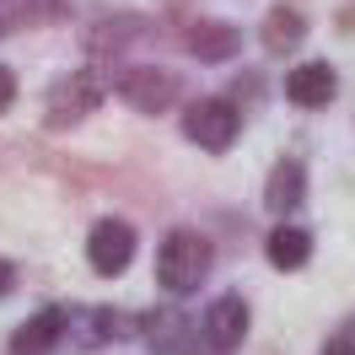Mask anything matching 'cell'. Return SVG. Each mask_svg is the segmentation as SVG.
Listing matches in <instances>:
<instances>
[{"label": "cell", "mask_w": 355, "mask_h": 355, "mask_svg": "<svg viewBox=\"0 0 355 355\" xmlns=\"http://www.w3.org/2000/svg\"><path fill=\"white\" fill-rule=\"evenodd\" d=\"M87 259L97 275H124L135 259V232L124 221H97L87 237Z\"/></svg>", "instance_id": "277c9868"}, {"label": "cell", "mask_w": 355, "mask_h": 355, "mask_svg": "<svg viewBox=\"0 0 355 355\" xmlns=\"http://www.w3.org/2000/svg\"><path fill=\"white\" fill-rule=\"evenodd\" d=\"M205 275H210V243L200 232H173L156 253V280L173 296H189V291H200Z\"/></svg>", "instance_id": "6da1fadb"}, {"label": "cell", "mask_w": 355, "mask_h": 355, "mask_svg": "<svg viewBox=\"0 0 355 355\" xmlns=\"http://www.w3.org/2000/svg\"><path fill=\"white\" fill-rule=\"evenodd\" d=\"M189 49H194L200 60H226V54L237 49V33H232V27H210V22H200L194 33H189Z\"/></svg>", "instance_id": "7c38bea8"}, {"label": "cell", "mask_w": 355, "mask_h": 355, "mask_svg": "<svg viewBox=\"0 0 355 355\" xmlns=\"http://www.w3.org/2000/svg\"><path fill=\"white\" fill-rule=\"evenodd\" d=\"M65 323H70V307H44V312H33L22 329L11 334V355H49L60 339H65Z\"/></svg>", "instance_id": "5b68a950"}, {"label": "cell", "mask_w": 355, "mask_h": 355, "mask_svg": "<svg viewBox=\"0 0 355 355\" xmlns=\"http://www.w3.org/2000/svg\"><path fill=\"white\" fill-rule=\"evenodd\" d=\"M264 248H269V264H275V269H302V264H307V253H312V237L302 232V226L280 221L275 232H269Z\"/></svg>", "instance_id": "30bf717a"}, {"label": "cell", "mask_w": 355, "mask_h": 355, "mask_svg": "<svg viewBox=\"0 0 355 355\" xmlns=\"http://www.w3.org/2000/svg\"><path fill=\"white\" fill-rule=\"evenodd\" d=\"M296 38H302V17H296V11H269V22H264V44L275 49V54H286Z\"/></svg>", "instance_id": "4fadbf2b"}, {"label": "cell", "mask_w": 355, "mask_h": 355, "mask_svg": "<svg viewBox=\"0 0 355 355\" xmlns=\"http://www.w3.org/2000/svg\"><path fill=\"white\" fill-rule=\"evenodd\" d=\"M323 355H355V350H350V345H345V339H334V345H329V350H323Z\"/></svg>", "instance_id": "2e32d148"}, {"label": "cell", "mask_w": 355, "mask_h": 355, "mask_svg": "<svg viewBox=\"0 0 355 355\" xmlns=\"http://www.w3.org/2000/svg\"><path fill=\"white\" fill-rule=\"evenodd\" d=\"M243 334H248V302L243 296H216V302L205 307V339H210L216 350L243 345Z\"/></svg>", "instance_id": "52a82bcc"}, {"label": "cell", "mask_w": 355, "mask_h": 355, "mask_svg": "<svg viewBox=\"0 0 355 355\" xmlns=\"http://www.w3.org/2000/svg\"><path fill=\"white\" fill-rule=\"evenodd\" d=\"M11 103H17V76H11V70L0 65V113L11 108Z\"/></svg>", "instance_id": "5bb4252c"}, {"label": "cell", "mask_w": 355, "mask_h": 355, "mask_svg": "<svg viewBox=\"0 0 355 355\" xmlns=\"http://www.w3.org/2000/svg\"><path fill=\"white\" fill-rule=\"evenodd\" d=\"M146 334H151L156 355H183V350H189V329H183L178 312H156V318H146Z\"/></svg>", "instance_id": "8fae6325"}, {"label": "cell", "mask_w": 355, "mask_h": 355, "mask_svg": "<svg viewBox=\"0 0 355 355\" xmlns=\"http://www.w3.org/2000/svg\"><path fill=\"white\" fill-rule=\"evenodd\" d=\"M183 135L194 146H205V151H226L232 135H237V108L221 103V97H205V103H194L183 113Z\"/></svg>", "instance_id": "7a4b0ae2"}, {"label": "cell", "mask_w": 355, "mask_h": 355, "mask_svg": "<svg viewBox=\"0 0 355 355\" xmlns=\"http://www.w3.org/2000/svg\"><path fill=\"white\" fill-rule=\"evenodd\" d=\"M11 286H17V264L0 259V296H11Z\"/></svg>", "instance_id": "9a60e30c"}, {"label": "cell", "mask_w": 355, "mask_h": 355, "mask_svg": "<svg viewBox=\"0 0 355 355\" xmlns=\"http://www.w3.org/2000/svg\"><path fill=\"white\" fill-rule=\"evenodd\" d=\"M302 194H307V183H302V162H280V167L269 173L264 205L275 210V216H286V210H296V205H302Z\"/></svg>", "instance_id": "9c48e42d"}, {"label": "cell", "mask_w": 355, "mask_h": 355, "mask_svg": "<svg viewBox=\"0 0 355 355\" xmlns=\"http://www.w3.org/2000/svg\"><path fill=\"white\" fill-rule=\"evenodd\" d=\"M119 92H124V103L130 108H140V113H162L167 103H173V76L167 70H130L124 81H119Z\"/></svg>", "instance_id": "ba28073f"}, {"label": "cell", "mask_w": 355, "mask_h": 355, "mask_svg": "<svg viewBox=\"0 0 355 355\" xmlns=\"http://www.w3.org/2000/svg\"><path fill=\"white\" fill-rule=\"evenodd\" d=\"M97 103H103V81H97L92 70L65 76V81H54V92H49V124H54V130H60V124H76V119H87Z\"/></svg>", "instance_id": "3957f363"}, {"label": "cell", "mask_w": 355, "mask_h": 355, "mask_svg": "<svg viewBox=\"0 0 355 355\" xmlns=\"http://www.w3.org/2000/svg\"><path fill=\"white\" fill-rule=\"evenodd\" d=\"M334 92H339V76H334V65H323V60L296 65L286 76V97L296 108H323V103H334Z\"/></svg>", "instance_id": "8992f818"}]
</instances>
